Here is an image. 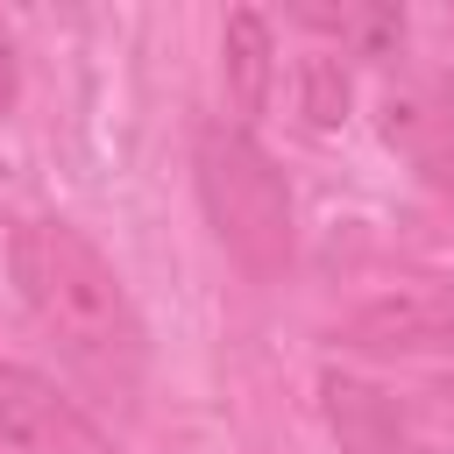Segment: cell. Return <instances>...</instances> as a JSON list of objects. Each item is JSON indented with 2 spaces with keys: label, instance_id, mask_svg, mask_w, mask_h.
Masks as SVG:
<instances>
[{
  "label": "cell",
  "instance_id": "obj_3",
  "mask_svg": "<svg viewBox=\"0 0 454 454\" xmlns=\"http://www.w3.org/2000/svg\"><path fill=\"white\" fill-rule=\"evenodd\" d=\"M0 447L7 454H114V440L35 369L0 362Z\"/></svg>",
  "mask_w": 454,
  "mask_h": 454
},
{
  "label": "cell",
  "instance_id": "obj_2",
  "mask_svg": "<svg viewBox=\"0 0 454 454\" xmlns=\"http://www.w3.org/2000/svg\"><path fill=\"white\" fill-rule=\"evenodd\" d=\"M192 170H199V206H206L220 248L248 277H284V262H291V184H284L277 156L248 128L220 121V128H199Z\"/></svg>",
  "mask_w": 454,
  "mask_h": 454
},
{
  "label": "cell",
  "instance_id": "obj_8",
  "mask_svg": "<svg viewBox=\"0 0 454 454\" xmlns=\"http://www.w3.org/2000/svg\"><path fill=\"white\" fill-rule=\"evenodd\" d=\"M298 85H305V121L312 128L348 121V71H340V57H305Z\"/></svg>",
  "mask_w": 454,
  "mask_h": 454
},
{
  "label": "cell",
  "instance_id": "obj_1",
  "mask_svg": "<svg viewBox=\"0 0 454 454\" xmlns=\"http://www.w3.org/2000/svg\"><path fill=\"white\" fill-rule=\"evenodd\" d=\"M14 291L35 312V326L57 340V355L114 404H135L142 369H149V333L114 277V262L71 227V220H21L14 227Z\"/></svg>",
  "mask_w": 454,
  "mask_h": 454
},
{
  "label": "cell",
  "instance_id": "obj_5",
  "mask_svg": "<svg viewBox=\"0 0 454 454\" xmlns=\"http://www.w3.org/2000/svg\"><path fill=\"white\" fill-rule=\"evenodd\" d=\"M326 426L348 454H397V404L355 376H326Z\"/></svg>",
  "mask_w": 454,
  "mask_h": 454
},
{
  "label": "cell",
  "instance_id": "obj_7",
  "mask_svg": "<svg viewBox=\"0 0 454 454\" xmlns=\"http://www.w3.org/2000/svg\"><path fill=\"white\" fill-rule=\"evenodd\" d=\"M220 71H227L234 106H241V114H262V99H270V21H262L255 7H234V14H227Z\"/></svg>",
  "mask_w": 454,
  "mask_h": 454
},
{
  "label": "cell",
  "instance_id": "obj_10",
  "mask_svg": "<svg viewBox=\"0 0 454 454\" xmlns=\"http://www.w3.org/2000/svg\"><path fill=\"white\" fill-rule=\"evenodd\" d=\"M7 92H14V78H7V50H0V99H7Z\"/></svg>",
  "mask_w": 454,
  "mask_h": 454
},
{
  "label": "cell",
  "instance_id": "obj_9",
  "mask_svg": "<svg viewBox=\"0 0 454 454\" xmlns=\"http://www.w3.org/2000/svg\"><path fill=\"white\" fill-rule=\"evenodd\" d=\"M419 177H426L433 192H447V199H454V142H440L433 156H419Z\"/></svg>",
  "mask_w": 454,
  "mask_h": 454
},
{
  "label": "cell",
  "instance_id": "obj_6",
  "mask_svg": "<svg viewBox=\"0 0 454 454\" xmlns=\"http://www.w3.org/2000/svg\"><path fill=\"white\" fill-rule=\"evenodd\" d=\"M383 135L397 149H419L433 156L440 142H454V78H419V85H397L383 99Z\"/></svg>",
  "mask_w": 454,
  "mask_h": 454
},
{
  "label": "cell",
  "instance_id": "obj_4",
  "mask_svg": "<svg viewBox=\"0 0 454 454\" xmlns=\"http://www.w3.org/2000/svg\"><path fill=\"white\" fill-rule=\"evenodd\" d=\"M348 348H369V355H404V348H433V340H454V284L440 277H411L369 305L348 312L340 326Z\"/></svg>",
  "mask_w": 454,
  "mask_h": 454
}]
</instances>
